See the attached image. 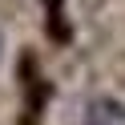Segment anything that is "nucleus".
<instances>
[{"mask_svg": "<svg viewBox=\"0 0 125 125\" xmlns=\"http://www.w3.org/2000/svg\"><path fill=\"white\" fill-rule=\"evenodd\" d=\"M85 125H125V105L113 97H97L85 109Z\"/></svg>", "mask_w": 125, "mask_h": 125, "instance_id": "1", "label": "nucleus"}]
</instances>
